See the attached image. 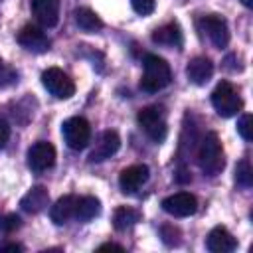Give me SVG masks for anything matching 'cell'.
<instances>
[{
    "instance_id": "obj_1",
    "label": "cell",
    "mask_w": 253,
    "mask_h": 253,
    "mask_svg": "<svg viewBox=\"0 0 253 253\" xmlns=\"http://www.w3.org/2000/svg\"><path fill=\"white\" fill-rule=\"evenodd\" d=\"M142 67H144L142 79H140V89L142 91L158 93V91H162L164 87L170 85L172 71H170V65L166 63V59H162L154 53H148V55H144Z\"/></svg>"
},
{
    "instance_id": "obj_2",
    "label": "cell",
    "mask_w": 253,
    "mask_h": 253,
    "mask_svg": "<svg viewBox=\"0 0 253 253\" xmlns=\"http://www.w3.org/2000/svg\"><path fill=\"white\" fill-rule=\"evenodd\" d=\"M196 158H198V164L206 176H217L223 170V166H225L223 148H221L219 136L215 132H208L200 140Z\"/></svg>"
},
{
    "instance_id": "obj_3",
    "label": "cell",
    "mask_w": 253,
    "mask_h": 253,
    "mask_svg": "<svg viewBox=\"0 0 253 253\" xmlns=\"http://www.w3.org/2000/svg\"><path fill=\"white\" fill-rule=\"evenodd\" d=\"M136 121L140 125V128L146 132L148 138H152L154 142H162L166 138L168 132V125H166V115L164 109L158 105H150L138 111Z\"/></svg>"
},
{
    "instance_id": "obj_4",
    "label": "cell",
    "mask_w": 253,
    "mask_h": 253,
    "mask_svg": "<svg viewBox=\"0 0 253 253\" xmlns=\"http://www.w3.org/2000/svg\"><path fill=\"white\" fill-rule=\"evenodd\" d=\"M211 105L219 117H233L241 111L243 101H241L237 89L229 81H221L215 85V89L211 93Z\"/></svg>"
},
{
    "instance_id": "obj_5",
    "label": "cell",
    "mask_w": 253,
    "mask_h": 253,
    "mask_svg": "<svg viewBox=\"0 0 253 253\" xmlns=\"http://www.w3.org/2000/svg\"><path fill=\"white\" fill-rule=\"evenodd\" d=\"M61 134H63V140H65V144L69 148L81 150L91 140V125L83 117H71V119H67L63 123Z\"/></svg>"
},
{
    "instance_id": "obj_6",
    "label": "cell",
    "mask_w": 253,
    "mask_h": 253,
    "mask_svg": "<svg viewBox=\"0 0 253 253\" xmlns=\"http://www.w3.org/2000/svg\"><path fill=\"white\" fill-rule=\"evenodd\" d=\"M198 30L219 49H223L227 43H229V30H227V24L221 16L217 14H208V16H202L198 20Z\"/></svg>"
},
{
    "instance_id": "obj_7",
    "label": "cell",
    "mask_w": 253,
    "mask_h": 253,
    "mask_svg": "<svg viewBox=\"0 0 253 253\" xmlns=\"http://www.w3.org/2000/svg\"><path fill=\"white\" fill-rule=\"evenodd\" d=\"M42 83L43 87L55 97V99H69L75 93V83L73 79L63 73L57 67H49L42 73Z\"/></svg>"
},
{
    "instance_id": "obj_8",
    "label": "cell",
    "mask_w": 253,
    "mask_h": 253,
    "mask_svg": "<svg viewBox=\"0 0 253 253\" xmlns=\"http://www.w3.org/2000/svg\"><path fill=\"white\" fill-rule=\"evenodd\" d=\"M55 164V148L51 142L38 140L28 150V166L34 172H45Z\"/></svg>"
},
{
    "instance_id": "obj_9",
    "label": "cell",
    "mask_w": 253,
    "mask_h": 253,
    "mask_svg": "<svg viewBox=\"0 0 253 253\" xmlns=\"http://www.w3.org/2000/svg\"><path fill=\"white\" fill-rule=\"evenodd\" d=\"M162 210L174 217H188L196 213L198 210V200L190 192H178L162 200Z\"/></svg>"
},
{
    "instance_id": "obj_10",
    "label": "cell",
    "mask_w": 253,
    "mask_h": 253,
    "mask_svg": "<svg viewBox=\"0 0 253 253\" xmlns=\"http://www.w3.org/2000/svg\"><path fill=\"white\" fill-rule=\"evenodd\" d=\"M18 43L22 47H26L28 51H34V53H43L49 49V38L45 36V32L38 26H24L20 32H18Z\"/></svg>"
},
{
    "instance_id": "obj_11",
    "label": "cell",
    "mask_w": 253,
    "mask_h": 253,
    "mask_svg": "<svg viewBox=\"0 0 253 253\" xmlns=\"http://www.w3.org/2000/svg\"><path fill=\"white\" fill-rule=\"evenodd\" d=\"M148 174L150 172L146 164H132L119 174V186L125 194H132L148 180Z\"/></svg>"
},
{
    "instance_id": "obj_12",
    "label": "cell",
    "mask_w": 253,
    "mask_h": 253,
    "mask_svg": "<svg viewBox=\"0 0 253 253\" xmlns=\"http://www.w3.org/2000/svg\"><path fill=\"white\" fill-rule=\"evenodd\" d=\"M119 146H121V138H119V134H117L115 130H105V132H101V136H99L95 148H93L91 154H89V162H103V160L111 158V156L119 150Z\"/></svg>"
},
{
    "instance_id": "obj_13",
    "label": "cell",
    "mask_w": 253,
    "mask_h": 253,
    "mask_svg": "<svg viewBox=\"0 0 253 253\" xmlns=\"http://www.w3.org/2000/svg\"><path fill=\"white\" fill-rule=\"evenodd\" d=\"M206 247L211 251V253H231L235 251L237 247V239L221 225L213 227L210 233H208V239H206Z\"/></svg>"
},
{
    "instance_id": "obj_14",
    "label": "cell",
    "mask_w": 253,
    "mask_h": 253,
    "mask_svg": "<svg viewBox=\"0 0 253 253\" xmlns=\"http://www.w3.org/2000/svg\"><path fill=\"white\" fill-rule=\"evenodd\" d=\"M32 12L43 28H53L59 22V0H32Z\"/></svg>"
},
{
    "instance_id": "obj_15",
    "label": "cell",
    "mask_w": 253,
    "mask_h": 253,
    "mask_svg": "<svg viewBox=\"0 0 253 253\" xmlns=\"http://www.w3.org/2000/svg\"><path fill=\"white\" fill-rule=\"evenodd\" d=\"M186 75L194 85H206L213 75L211 59H208L204 55H198V57L190 59L188 65H186Z\"/></svg>"
},
{
    "instance_id": "obj_16",
    "label": "cell",
    "mask_w": 253,
    "mask_h": 253,
    "mask_svg": "<svg viewBox=\"0 0 253 253\" xmlns=\"http://www.w3.org/2000/svg\"><path fill=\"white\" fill-rule=\"evenodd\" d=\"M77 196H63V198H59L53 206H51V210H49V217H51V221L53 223H57V225H63V223H67L71 217H75V208H77Z\"/></svg>"
},
{
    "instance_id": "obj_17",
    "label": "cell",
    "mask_w": 253,
    "mask_h": 253,
    "mask_svg": "<svg viewBox=\"0 0 253 253\" xmlns=\"http://www.w3.org/2000/svg\"><path fill=\"white\" fill-rule=\"evenodd\" d=\"M47 202H49L47 190L43 186H34L24 194V198L20 200V206L26 213H40L47 206Z\"/></svg>"
},
{
    "instance_id": "obj_18",
    "label": "cell",
    "mask_w": 253,
    "mask_h": 253,
    "mask_svg": "<svg viewBox=\"0 0 253 253\" xmlns=\"http://www.w3.org/2000/svg\"><path fill=\"white\" fill-rule=\"evenodd\" d=\"M152 42L158 45H168V47H180L184 38H182V30L176 22L164 24L160 28H156L152 32Z\"/></svg>"
},
{
    "instance_id": "obj_19",
    "label": "cell",
    "mask_w": 253,
    "mask_h": 253,
    "mask_svg": "<svg viewBox=\"0 0 253 253\" xmlns=\"http://www.w3.org/2000/svg\"><path fill=\"white\" fill-rule=\"evenodd\" d=\"M73 18H75V24H77L83 32L93 34V32H97V30L103 28L101 18H99L91 8H77V10L73 12Z\"/></svg>"
},
{
    "instance_id": "obj_20",
    "label": "cell",
    "mask_w": 253,
    "mask_h": 253,
    "mask_svg": "<svg viewBox=\"0 0 253 253\" xmlns=\"http://www.w3.org/2000/svg\"><path fill=\"white\" fill-rule=\"evenodd\" d=\"M101 211V202L93 196H83L77 200V208H75V219L79 221H89L95 215H99Z\"/></svg>"
},
{
    "instance_id": "obj_21",
    "label": "cell",
    "mask_w": 253,
    "mask_h": 253,
    "mask_svg": "<svg viewBox=\"0 0 253 253\" xmlns=\"http://www.w3.org/2000/svg\"><path fill=\"white\" fill-rule=\"evenodd\" d=\"M138 219H140V213H138L136 210L126 208V206H121V208H117V210H115L113 225H115V229L123 231V229H126V227H132Z\"/></svg>"
},
{
    "instance_id": "obj_22",
    "label": "cell",
    "mask_w": 253,
    "mask_h": 253,
    "mask_svg": "<svg viewBox=\"0 0 253 253\" xmlns=\"http://www.w3.org/2000/svg\"><path fill=\"white\" fill-rule=\"evenodd\" d=\"M235 182L241 188H251L253 186V168H251L247 158L237 162V166H235Z\"/></svg>"
},
{
    "instance_id": "obj_23",
    "label": "cell",
    "mask_w": 253,
    "mask_h": 253,
    "mask_svg": "<svg viewBox=\"0 0 253 253\" xmlns=\"http://www.w3.org/2000/svg\"><path fill=\"white\" fill-rule=\"evenodd\" d=\"M237 132H239L241 138L247 140V142L253 138V117H251L249 113L241 115V119H239V123H237Z\"/></svg>"
},
{
    "instance_id": "obj_24",
    "label": "cell",
    "mask_w": 253,
    "mask_h": 253,
    "mask_svg": "<svg viewBox=\"0 0 253 253\" xmlns=\"http://www.w3.org/2000/svg\"><path fill=\"white\" fill-rule=\"evenodd\" d=\"M20 225H22V221H20V217L16 213H4V215H0V231L12 233Z\"/></svg>"
},
{
    "instance_id": "obj_25",
    "label": "cell",
    "mask_w": 253,
    "mask_h": 253,
    "mask_svg": "<svg viewBox=\"0 0 253 253\" xmlns=\"http://www.w3.org/2000/svg\"><path fill=\"white\" fill-rule=\"evenodd\" d=\"M130 6H132V10H134L136 14H140V16H148V14L154 12L156 2H154V0H130Z\"/></svg>"
},
{
    "instance_id": "obj_26",
    "label": "cell",
    "mask_w": 253,
    "mask_h": 253,
    "mask_svg": "<svg viewBox=\"0 0 253 253\" xmlns=\"http://www.w3.org/2000/svg\"><path fill=\"white\" fill-rule=\"evenodd\" d=\"M162 239L168 243V245H178L180 243V231L172 225H164L162 227Z\"/></svg>"
},
{
    "instance_id": "obj_27",
    "label": "cell",
    "mask_w": 253,
    "mask_h": 253,
    "mask_svg": "<svg viewBox=\"0 0 253 253\" xmlns=\"http://www.w3.org/2000/svg\"><path fill=\"white\" fill-rule=\"evenodd\" d=\"M10 138V126L6 125V121L0 117V148H4V144Z\"/></svg>"
},
{
    "instance_id": "obj_28",
    "label": "cell",
    "mask_w": 253,
    "mask_h": 253,
    "mask_svg": "<svg viewBox=\"0 0 253 253\" xmlns=\"http://www.w3.org/2000/svg\"><path fill=\"white\" fill-rule=\"evenodd\" d=\"M99 251H125V247L117 245V243H103V245H99Z\"/></svg>"
},
{
    "instance_id": "obj_29",
    "label": "cell",
    "mask_w": 253,
    "mask_h": 253,
    "mask_svg": "<svg viewBox=\"0 0 253 253\" xmlns=\"http://www.w3.org/2000/svg\"><path fill=\"white\" fill-rule=\"evenodd\" d=\"M0 251H22V245H18V243H8V245H2Z\"/></svg>"
},
{
    "instance_id": "obj_30",
    "label": "cell",
    "mask_w": 253,
    "mask_h": 253,
    "mask_svg": "<svg viewBox=\"0 0 253 253\" xmlns=\"http://www.w3.org/2000/svg\"><path fill=\"white\" fill-rule=\"evenodd\" d=\"M241 2H243V6H247V8L253 6V0H241Z\"/></svg>"
},
{
    "instance_id": "obj_31",
    "label": "cell",
    "mask_w": 253,
    "mask_h": 253,
    "mask_svg": "<svg viewBox=\"0 0 253 253\" xmlns=\"http://www.w3.org/2000/svg\"><path fill=\"white\" fill-rule=\"evenodd\" d=\"M0 73H2V59H0Z\"/></svg>"
}]
</instances>
